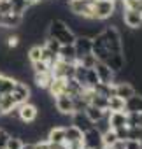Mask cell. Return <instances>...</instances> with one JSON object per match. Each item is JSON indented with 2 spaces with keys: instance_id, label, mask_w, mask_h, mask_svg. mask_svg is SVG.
Listing matches in <instances>:
<instances>
[{
  "instance_id": "4fadbf2b",
  "label": "cell",
  "mask_w": 142,
  "mask_h": 149,
  "mask_svg": "<svg viewBox=\"0 0 142 149\" xmlns=\"http://www.w3.org/2000/svg\"><path fill=\"white\" fill-rule=\"evenodd\" d=\"M46 140L49 144H54V146H61L65 144V126H60V125H53L46 135Z\"/></svg>"
},
{
  "instance_id": "d6986e66",
  "label": "cell",
  "mask_w": 142,
  "mask_h": 149,
  "mask_svg": "<svg viewBox=\"0 0 142 149\" xmlns=\"http://www.w3.org/2000/svg\"><path fill=\"white\" fill-rule=\"evenodd\" d=\"M125 111L126 112H142V93L135 91L128 100H125Z\"/></svg>"
},
{
  "instance_id": "f1b7e54d",
  "label": "cell",
  "mask_w": 142,
  "mask_h": 149,
  "mask_svg": "<svg viewBox=\"0 0 142 149\" xmlns=\"http://www.w3.org/2000/svg\"><path fill=\"white\" fill-rule=\"evenodd\" d=\"M9 135H11V133H9L6 128H0V149H4V147H6V142H7Z\"/></svg>"
},
{
  "instance_id": "4316f807",
  "label": "cell",
  "mask_w": 142,
  "mask_h": 149,
  "mask_svg": "<svg viewBox=\"0 0 142 149\" xmlns=\"http://www.w3.org/2000/svg\"><path fill=\"white\" fill-rule=\"evenodd\" d=\"M100 81H98V76H97L95 68H88V72H86V88H93Z\"/></svg>"
},
{
  "instance_id": "603a6c76",
  "label": "cell",
  "mask_w": 142,
  "mask_h": 149,
  "mask_svg": "<svg viewBox=\"0 0 142 149\" xmlns=\"http://www.w3.org/2000/svg\"><path fill=\"white\" fill-rule=\"evenodd\" d=\"M30 65H32V72H33V74H46V72H49V70H51L49 63H46L44 60L30 61Z\"/></svg>"
},
{
  "instance_id": "8fae6325",
  "label": "cell",
  "mask_w": 142,
  "mask_h": 149,
  "mask_svg": "<svg viewBox=\"0 0 142 149\" xmlns=\"http://www.w3.org/2000/svg\"><path fill=\"white\" fill-rule=\"evenodd\" d=\"M91 47H93V40L91 37L88 35H76V40H74V49H76V54H77V60L88 53H91Z\"/></svg>"
},
{
  "instance_id": "1f68e13d",
  "label": "cell",
  "mask_w": 142,
  "mask_h": 149,
  "mask_svg": "<svg viewBox=\"0 0 142 149\" xmlns=\"http://www.w3.org/2000/svg\"><path fill=\"white\" fill-rule=\"evenodd\" d=\"M21 149H33V144H30V142H25V144L21 146Z\"/></svg>"
},
{
  "instance_id": "ba28073f",
  "label": "cell",
  "mask_w": 142,
  "mask_h": 149,
  "mask_svg": "<svg viewBox=\"0 0 142 149\" xmlns=\"http://www.w3.org/2000/svg\"><path fill=\"white\" fill-rule=\"evenodd\" d=\"M135 91H137L135 86L132 83H128V81H114L112 83V93L116 97L123 98V100H128Z\"/></svg>"
},
{
  "instance_id": "e0dca14e",
  "label": "cell",
  "mask_w": 142,
  "mask_h": 149,
  "mask_svg": "<svg viewBox=\"0 0 142 149\" xmlns=\"http://www.w3.org/2000/svg\"><path fill=\"white\" fill-rule=\"evenodd\" d=\"M58 58L63 60V61H67V63H76L77 61V54H76L74 44H63V46H60Z\"/></svg>"
},
{
  "instance_id": "7402d4cb",
  "label": "cell",
  "mask_w": 142,
  "mask_h": 149,
  "mask_svg": "<svg viewBox=\"0 0 142 149\" xmlns=\"http://www.w3.org/2000/svg\"><path fill=\"white\" fill-rule=\"evenodd\" d=\"M84 112H86V116H88V118H90V119L95 123V121H98L102 116H105V112H107V111H104V109H98V107H95V105H91V104H90V105L84 109Z\"/></svg>"
},
{
  "instance_id": "8992f818",
  "label": "cell",
  "mask_w": 142,
  "mask_h": 149,
  "mask_svg": "<svg viewBox=\"0 0 142 149\" xmlns=\"http://www.w3.org/2000/svg\"><path fill=\"white\" fill-rule=\"evenodd\" d=\"M102 146H104L102 144V133L95 126L83 133V147H86V149H98Z\"/></svg>"
},
{
  "instance_id": "6da1fadb",
  "label": "cell",
  "mask_w": 142,
  "mask_h": 149,
  "mask_svg": "<svg viewBox=\"0 0 142 149\" xmlns=\"http://www.w3.org/2000/svg\"><path fill=\"white\" fill-rule=\"evenodd\" d=\"M46 35L56 39L61 46L63 44H74V40H76V33L70 30V26L60 18L49 19V23L46 26Z\"/></svg>"
},
{
  "instance_id": "ac0fdd59",
  "label": "cell",
  "mask_w": 142,
  "mask_h": 149,
  "mask_svg": "<svg viewBox=\"0 0 142 149\" xmlns=\"http://www.w3.org/2000/svg\"><path fill=\"white\" fill-rule=\"evenodd\" d=\"M65 88H67V79L65 77H53V81L47 86V93L54 98V97L65 93Z\"/></svg>"
},
{
  "instance_id": "277c9868",
  "label": "cell",
  "mask_w": 142,
  "mask_h": 149,
  "mask_svg": "<svg viewBox=\"0 0 142 149\" xmlns=\"http://www.w3.org/2000/svg\"><path fill=\"white\" fill-rule=\"evenodd\" d=\"M121 21L130 30H139V28H142V11L125 7L121 13Z\"/></svg>"
},
{
  "instance_id": "9c48e42d",
  "label": "cell",
  "mask_w": 142,
  "mask_h": 149,
  "mask_svg": "<svg viewBox=\"0 0 142 149\" xmlns=\"http://www.w3.org/2000/svg\"><path fill=\"white\" fill-rule=\"evenodd\" d=\"M109 68L114 72V74H119L125 70V65H126V58H125V53H109L107 58L104 60Z\"/></svg>"
},
{
  "instance_id": "5bb4252c",
  "label": "cell",
  "mask_w": 142,
  "mask_h": 149,
  "mask_svg": "<svg viewBox=\"0 0 142 149\" xmlns=\"http://www.w3.org/2000/svg\"><path fill=\"white\" fill-rule=\"evenodd\" d=\"M126 121H128L126 111H114V112H109V123H111V128H112V130L128 126Z\"/></svg>"
},
{
  "instance_id": "836d02e7",
  "label": "cell",
  "mask_w": 142,
  "mask_h": 149,
  "mask_svg": "<svg viewBox=\"0 0 142 149\" xmlns=\"http://www.w3.org/2000/svg\"><path fill=\"white\" fill-rule=\"evenodd\" d=\"M83 149H86V147H83Z\"/></svg>"
},
{
  "instance_id": "ffe728a7",
  "label": "cell",
  "mask_w": 142,
  "mask_h": 149,
  "mask_svg": "<svg viewBox=\"0 0 142 149\" xmlns=\"http://www.w3.org/2000/svg\"><path fill=\"white\" fill-rule=\"evenodd\" d=\"M114 111H125V100L116 95H111L107 98V112H114Z\"/></svg>"
},
{
  "instance_id": "d6a6232c",
  "label": "cell",
  "mask_w": 142,
  "mask_h": 149,
  "mask_svg": "<svg viewBox=\"0 0 142 149\" xmlns=\"http://www.w3.org/2000/svg\"><path fill=\"white\" fill-rule=\"evenodd\" d=\"M47 2H51V0H47Z\"/></svg>"
},
{
  "instance_id": "44dd1931",
  "label": "cell",
  "mask_w": 142,
  "mask_h": 149,
  "mask_svg": "<svg viewBox=\"0 0 142 149\" xmlns=\"http://www.w3.org/2000/svg\"><path fill=\"white\" fill-rule=\"evenodd\" d=\"M30 7H32V4L28 2V0H11V9L16 14H21L23 16Z\"/></svg>"
},
{
  "instance_id": "d4e9b609",
  "label": "cell",
  "mask_w": 142,
  "mask_h": 149,
  "mask_svg": "<svg viewBox=\"0 0 142 149\" xmlns=\"http://www.w3.org/2000/svg\"><path fill=\"white\" fill-rule=\"evenodd\" d=\"M116 140H118V135H116V132H114L112 128L107 130L105 133H102V144H104L105 147H111Z\"/></svg>"
},
{
  "instance_id": "4dcf8cb0",
  "label": "cell",
  "mask_w": 142,
  "mask_h": 149,
  "mask_svg": "<svg viewBox=\"0 0 142 149\" xmlns=\"http://www.w3.org/2000/svg\"><path fill=\"white\" fill-rule=\"evenodd\" d=\"M137 126L142 128V112H137Z\"/></svg>"
},
{
  "instance_id": "f546056e",
  "label": "cell",
  "mask_w": 142,
  "mask_h": 149,
  "mask_svg": "<svg viewBox=\"0 0 142 149\" xmlns=\"http://www.w3.org/2000/svg\"><path fill=\"white\" fill-rule=\"evenodd\" d=\"M125 149H140V140L128 139V140L125 142Z\"/></svg>"
},
{
  "instance_id": "7a4b0ae2",
  "label": "cell",
  "mask_w": 142,
  "mask_h": 149,
  "mask_svg": "<svg viewBox=\"0 0 142 149\" xmlns=\"http://www.w3.org/2000/svg\"><path fill=\"white\" fill-rule=\"evenodd\" d=\"M91 7H93V19H97V21L111 19L116 13L114 0H95Z\"/></svg>"
},
{
  "instance_id": "7c38bea8",
  "label": "cell",
  "mask_w": 142,
  "mask_h": 149,
  "mask_svg": "<svg viewBox=\"0 0 142 149\" xmlns=\"http://www.w3.org/2000/svg\"><path fill=\"white\" fill-rule=\"evenodd\" d=\"M70 125L77 126L83 133H84V132H88L90 128H93V121L86 116V112H84V111H83V112H74L72 116H70Z\"/></svg>"
},
{
  "instance_id": "30bf717a",
  "label": "cell",
  "mask_w": 142,
  "mask_h": 149,
  "mask_svg": "<svg viewBox=\"0 0 142 149\" xmlns=\"http://www.w3.org/2000/svg\"><path fill=\"white\" fill-rule=\"evenodd\" d=\"M11 95L14 97L16 104H23V102L30 100V97H32V90H30V86H28L26 83H23V81H16V83H14V88H13V91H11Z\"/></svg>"
},
{
  "instance_id": "9a60e30c",
  "label": "cell",
  "mask_w": 142,
  "mask_h": 149,
  "mask_svg": "<svg viewBox=\"0 0 142 149\" xmlns=\"http://www.w3.org/2000/svg\"><path fill=\"white\" fill-rule=\"evenodd\" d=\"M79 142H83V132L74 125H67L65 126V144L70 146V144H79Z\"/></svg>"
},
{
  "instance_id": "2e32d148",
  "label": "cell",
  "mask_w": 142,
  "mask_h": 149,
  "mask_svg": "<svg viewBox=\"0 0 142 149\" xmlns=\"http://www.w3.org/2000/svg\"><path fill=\"white\" fill-rule=\"evenodd\" d=\"M23 25V16L21 14H16V13H7L4 14L2 18V26L7 28V30H16Z\"/></svg>"
},
{
  "instance_id": "83f0119b",
  "label": "cell",
  "mask_w": 142,
  "mask_h": 149,
  "mask_svg": "<svg viewBox=\"0 0 142 149\" xmlns=\"http://www.w3.org/2000/svg\"><path fill=\"white\" fill-rule=\"evenodd\" d=\"M40 56H42V46H33L28 49V54H26L28 61H37L40 60Z\"/></svg>"
},
{
  "instance_id": "cb8c5ba5",
  "label": "cell",
  "mask_w": 142,
  "mask_h": 149,
  "mask_svg": "<svg viewBox=\"0 0 142 149\" xmlns=\"http://www.w3.org/2000/svg\"><path fill=\"white\" fill-rule=\"evenodd\" d=\"M23 144H25V142H23V139H21L19 135H9V139H7L4 149H21Z\"/></svg>"
},
{
  "instance_id": "3957f363",
  "label": "cell",
  "mask_w": 142,
  "mask_h": 149,
  "mask_svg": "<svg viewBox=\"0 0 142 149\" xmlns=\"http://www.w3.org/2000/svg\"><path fill=\"white\" fill-rule=\"evenodd\" d=\"M37 118H39V109H37L35 104H32L30 100H26L23 104H18V119L23 125L35 123Z\"/></svg>"
},
{
  "instance_id": "5b68a950",
  "label": "cell",
  "mask_w": 142,
  "mask_h": 149,
  "mask_svg": "<svg viewBox=\"0 0 142 149\" xmlns=\"http://www.w3.org/2000/svg\"><path fill=\"white\" fill-rule=\"evenodd\" d=\"M53 105H54V109L60 114H67V116L74 114V98L70 95H67V93H61V95L54 97L53 98Z\"/></svg>"
},
{
  "instance_id": "484cf974",
  "label": "cell",
  "mask_w": 142,
  "mask_h": 149,
  "mask_svg": "<svg viewBox=\"0 0 142 149\" xmlns=\"http://www.w3.org/2000/svg\"><path fill=\"white\" fill-rule=\"evenodd\" d=\"M77 61H79L83 67H86V68H93V67H95V63H97V56H95L93 53H88V54L81 56Z\"/></svg>"
},
{
  "instance_id": "52a82bcc",
  "label": "cell",
  "mask_w": 142,
  "mask_h": 149,
  "mask_svg": "<svg viewBox=\"0 0 142 149\" xmlns=\"http://www.w3.org/2000/svg\"><path fill=\"white\" fill-rule=\"evenodd\" d=\"M95 72H97V76H98V81L100 83H105V84H112L116 81V74L109 68V65L102 60H97L95 63Z\"/></svg>"
}]
</instances>
